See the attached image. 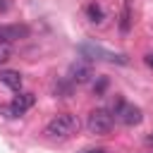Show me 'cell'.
I'll return each instance as SVG.
<instances>
[{"instance_id": "cell-9", "label": "cell", "mask_w": 153, "mask_h": 153, "mask_svg": "<svg viewBox=\"0 0 153 153\" xmlns=\"http://www.w3.org/2000/svg\"><path fill=\"white\" fill-rule=\"evenodd\" d=\"M129 31H131V0H124L120 12V33L127 36Z\"/></svg>"}, {"instance_id": "cell-3", "label": "cell", "mask_w": 153, "mask_h": 153, "mask_svg": "<svg viewBox=\"0 0 153 153\" xmlns=\"http://www.w3.org/2000/svg\"><path fill=\"white\" fill-rule=\"evenodd\" d=\"M112 127H115V115H112L110 110H105V108H96V110L88 112L86 129H88L91 134H96V136H105V134L112 131Z\"/></svg>"}, {"instance_id": "cell-16", "label": "cell", "mask_w": 153, "mask_h": 153, "mask_svg": "<svg viewBox=\"0 0 153 153\" xmlns=\"http://www.w3.org/2000/svg\"><path fill=\"white\" fill-rule=\"evenodd\" d=\"M148 143H153V136H151V139H148Z\"/></svg>"}, {"instance_id": "cell-8", "label": "cell", "mask_w": 153, "mask_h": 153, "mask_svg": "<svg viewBox=\"0 0 153 153\" xmlns=\"http://www.w3.org/2000/svg\"><path fill=\"white\" fill-rule=\"evenodd\" d=\"M0 81L7 86V88H12V91H22V74L19 72H14V69H2L0 72Z\"/></svg>"}, {"instance_id": "cell-10", "label": "cell", "mask_w": 153, "mask_h": 153, "mask_svg": "<svg viewBox=\"0 0 153 153\" xmlns=\"http://www.w3.org/2000/svg\"><path fill=\"white\" fill-rule=\"evenodd\" d=\"M72 88H74V84H72L69 79H57V81L53 84V93H55L57 98H69V96H72Z\"/></svg>"}, {"instance_id": "cell-6", "label": "cell", "mask_w": 153, "mask_h": 153, "mask_svg": "<svg viewBox=\"0 0 153 153\" xmlns=\"http://www.w3.org/2000/svg\"><path fill=\"white\" fill-rule=\"evenodd\" d=\"M67 79L72 81V84H86V81H91L93 79V67H91V62L88 60H74L72 65H69V72H67Z\"/></svg>"}, {"instance_id": "cell-12", "label": "cell", "mask_w": 153, "mask_h": 153, "mask_svg": "<svg viewBox=\"0 0 153 153\" xmlns=\"http://www.w3.org/2000/svg\"><path fill=\"white\" fill-rule=\"evenodd\" d=\"M12 60V48H10V43H0V65H5V62H10Z\"/></svg>"}, {"instance_id": "cell-11", "label": "cell", "mask_w": 153, "mask_h": 153, "mask_svg": "<svg viewBox=\"0 0 153 153\" xmlns=\"http://www.w3.org/2000/svg\"><path fill=\"white\" fill-rule=\"evenodd\" d=\"M86 17H88V22H93V24H100L103 19H105V12H103V7L93 0V2H88L86 5Z\"/></svg>"}, {"instance_id": "cell-15", "label": "cell", "mask_w": 153, "mask_h": 153, "mask_svg": "<svg viewBox=\"0 0 153 153\" xmlns=\"http://www.w3.org/2000/svg\"><path fill=\"white\" fill-rule=\"evenodd\" d=\"M86 153H108L105 148H93V151H86Z\"/></svg>"}, {"instance_id": "cell-4", "label": "cell", "mask_w": 153, "mask_h": 153, "mask_svg": "<svg viewBox=\"0 0 153 153\" xmlns=\"http://www.w3.org/2000/svg\"><path fill=\"white\" fill-rule=\"evenodd\" d=\"M79 55L84 60H105V62H117V65H127V57L124 55H117V53H110V50H103L100 45H91V43H81L79 45Z\"/></svg>"}, {"instance_id": "cell-7", "label": "cell", "mask_w": 153, "mask_h": 153, "mask_svg": "<svg viewBox=\"0 0 153 153\" xmlns=\"http://www.w3.org/2000/svg\"><path fill=\"white\" fill-rule=\"evenodd\" d=\"M29 36V29L24 24H7V26H0V43H14V41H22Z\"/></svg>"}, {"instance_id": "cell-1", "label": "cell", "mask_w": 153, "mask_h": 153, "mask_svg": "<svg viewBox=\"0 0 153 153\" xmlns=\"http://www.w3.org/2000/svg\"><path fill=\"white\" fill-rule=\"evenodd\" d=\"M76 131H79V120H76V115H72V112H60V115H55V117L45 124V129H43V134H45L48 139H53V141H65V139L74 136Z\"/></svg>"}, {"instance_id": "cell-5", "label": "cell", "mask_w": 153, "mask_h": 153, "mask_svg": "<svg viewBox=\"0 0 153 153\" xmlns=\"http://www.w3.org/2000/svg\"><path fill=\"white\" fill-rule=\"evenodd\" d=\"M33 103H36L33 93H19V96H14V98H12V103H10V105H0V112H2L5 117L14 120V117H22L29 108H33Z\"/></svg>"}, {"instance_id": "cell-14", "label": "cell", "mask_w": 153, "mask_h": 153, "mask_svg": "<svg viewBox=\"0 0 153 153\" xmlns=\"http://www.w3.org/2000/svg\"><path fill=\"white\" fill-rule=\"evenodd\" d=\"M146 65L153 69V53H151V55H146Z\"/></svg>"}, {"instance_id": "cell-2", "label": "cell", "mask_w": 153, "mask_h": 153, "mask_svg": "<svg viewBox=\"0 0 153 153\" xmlns=\"http://www.w3.org/2000/svg\"><path fill=\"white\" fill-rule=\"evenodd\" d=\"M112 115H115V122H122V124H127V127H136V124H141V120H143V112H141V108L139 105H134V103H127L124 98H115V103H112Z\"/></svg>"}, {"instance_id": "cell-13", "label": "cell", "mask_w": 153, "mask_h": 153, "mask_svg": "<svg viewBox=\"0 0 153 153\" xmlns=\"http://www.w3.org/2000/svg\"><path fill=\"white\" fill-rule=\"evenodd\" d=\"M105 86H108V79H105V76H100V79H98V84H93V93H96V96H103Z\"/></svg>"}]
</instances>
